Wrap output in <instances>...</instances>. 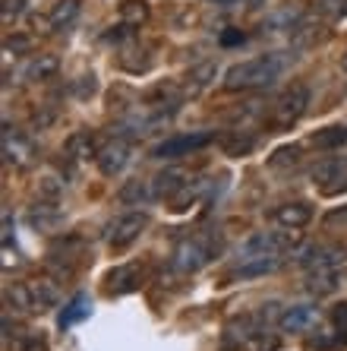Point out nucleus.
Listing matches in <instances>:
<instances>
[{
	"mask_svg": "<svg viewBox=\"0 0 347 351\" xmlns=\"http://www.w3.org/2000/svg\"><path fill=\"white\" fill-rule=\"evenodd\" d=\"M3 158L16 168H29L35 162V146L13 127H3Z\"/></svg>",
	"mask_w": 347,
	"mask_h": 351,
	"instance_id": "obj_9",
	"label": "nucleus"
},
{
	"mask_svg": "<svg viewBox=\"0 0 347 351\" xmlns=\"http://www.w3.org/2000/svg\"><path fill=\"white\" fill-rule=\"evenodd\" d=\"M211 143V133H183V136H170L164 143L155 146V158H180V156H193L199 149H205Z\"/></svg>",
	"mask_w": 347,
	"mask_h": 351,
	"instance_id": "obj_6",
	"label": "nucleus"
},
{
	"mask_svg": "<svg viewBox=\"0 0 347 351\" xmlns=\"http://www.w3.org/2000/svg\"><path fill=\"white\" fill-rule=\"evenodd\" d=\"M215 76H218V64H215V60H202V64H196L193 70L186 73L183 92L186 95H202V92L215 82Z\"/></svg>",
	"mask_w": 347,
	"mask_h": 351,
	"instance_id": "obj_14",
	"label": "nucleus"
},
{
	"mask_svg": "<svg viewBox=\"0 0 347 351\" xmlns=\"http://www.w3.org/2000/svg\"><path fill=\"white\" fill-rule=\"evenodd\" d=\"M218 254V241L211 234H193L186 237V241H180L177 250H174V269L180 272H196L202 269L205 263H211V256Z\"/></svg>",
	"mask_w": 347,
	"mask_h": 351,
	"instance_id": "obj_2",
	"label": "nucleus"
},
{
	"mask_svg": "<svg viewBox=\"0 0 347 351\" xmlns=\"http://www.w3.org/2000/svg\"><path fill=\"white\" fill-rule=\"evenodd\" d=\"M149 19V3L146 0H123L120 3V23L129 29H139V25Z\"/></svg>",
	"mask_w": 347,
	"mask_h": 351,
	"instance_id": "obj_24",
	"label": "nucleus"
},
{
	"mask_svg": "<svg viewBox=\"0 0 347 351\" xmlns=\"http://www.w3.org/2000/svg\"><path fill=\"white\" fill-rule=\"evenodd\" d=\"M60 221H64V213L57 209L54 199H38V203L29 209V225L38 231H54Z\"/></svg>",
	"mask_w": 347,
	"mask_h": 351,
	"instance_id": "obj_15",
	"label": "nucleus"
},
{
	"mask_svg": "<svg viewBox=\"0 0 347 351\" xmlns=\"http://www.w3.org/2000/svg\"><path fill=\"white\" fill-rule=\"evenodd\" d=\"M16 351H44V339L38 332H29L23 342L16 345Z\"/></svg>",
	"mask_w": 347,
	"mask_h": 351,
	"instance_id": "obj_30",
	"label": "nucleus"
},
{
	"mask_svg": "<svg viewBox=\"0 0 347 351\" xmlns=\"http://www.w3.org/2000/svg\"><path fill=\"white\" fill-rule=\"evenodd\" d=\"M316 319H319L316 307H309V304H297V307H287V311L278 317V326H281L284 332H307V329L316 326Z\"/></svg>",
	"mask_w": 347,
	"mask_h": 351,
	"instance_id": "obj_13",
	"label": "nucleus"
},
{
	"mask_svg": "<svg viewBox=\"0 0 347 351\" xmlns=\"http://www.w3.org/2000/svg\"><path fill=\"white\" fill-rule=\"evenodd\" d=\"M82 13V0H57L54 7H51V29L54 32H66V29H73L76 19Z\"/></svg>",
	"mask_w": 347,
	"mask_h": 351,
	"instance_id": "obj_16",
	"label": "nucleus"
},
{
	"mask_svg": "<svg viewBox=\"0 0 347 351\" xmlns=\"http://www.w3.org/2000/svg\"><path fill=\"white\" fill-rule=\"evenodd\" d=\"M92 92H95V76H79V82H76V98H89Z\"/></svg>",
	"mask_w": 347,
	"mask_h": 351,
	"instance_id": "obj_31",
	"label": "nucleus"
},
{
	"mask_svg": "<svg viewBox=\"0 0 347 351\" xmlns=\"http://www.w3.org/2000/svg\"><path fill=\"white\" fill-rule=\"evenodd\" d=\"M325 228H338L341 225V231L347 228V206H341V209H331V213H325Z\"/></svg>",
	"mask_w": 347,
	"mask_h": 351,
	"instance_id": "obj_28",
	"label": "nucleus"
},
{
	"mask_svg": "<svg viewBox=\"0 0 347 351\" xmlns=\"http://www.w3.org/2000/svg\"><path fill=\"white\" fill-rule=\"evenodd\" d=\"M57 70H60V60L54 54H35L25 66V80H51Z\"/></svg>",
	"mask_w": 347,
	"mask_h": 351,
	"instance_id": "obj_22",
	"label": "nucleus"
},
{
	"mask_svg": "<svg viewBox=\"0 0 347 351\" xmlns=\"http://www.w3.org/2000/svg\"><path fill=\"white\" fill-rule=\"evenodd\" d=\"M331 323H335V329L344 332V339H347V304L344 301L331 307Z\"/></svg>",
	"mask_w": 347,
	"mask_h": 351,
	"instance_id": "obj_29",
	"label": "nucleus"
},
{
	"mask_svg": "<svg viewBox=\"0 0 347 351\" xmlns=\"http://www.w3.org/2000/svg\"><path fill=\"white\" fill-rule=\"evenodd\" d=\"M274 225L278 228H307L313 221V206L303 203V199H294V203H281L272 213Z\"/></svg>",
	"mask_w": 347,
	"mask_h": 351,
	"instance_id": "obj_10",
	"label": "nucleus"
},
{
	"mask_svg": "<svg viewBox=\"0 0 347 351\" xmlns=\"http://www.w3.org/2000/svg\"><path fill=\"white\" fill-rule=\"evenodd\" d=\"M129 152H133V149H129L127 139H114V143L101 146L98 149V156H95L98 171L105 174V178H117V174L129 165Z\"/></svg>",
	"mask_w": 347,
	"mask_h": 351,
	"instance_id": "obj_8",
	"label": "nucleus"
},
{
	"mask_svg": "<svg viewBox=\"0 0 347 351\" xmlns=\"http://www.w3.org/2000/svg\"><path fill=\"white\" fill-rule=\"evenodd\" d=\"M278 266H281V256H240L234 276L237 278H259V276L274 272Z\"/></svg>",
	"mask_w": 347,
	"mask_h": 351,
	"instance_id": "obj_17",
	"label": "nucleus"
},
{
	"mask_svg": "<svg viewBox=\"0 0 347 351\" xmlns=\"http://www.w3.org/2000/svg\"><path fill=\"white\" fill-rule=\"evenodd\" d=\"M347 0H316V7L322 10V13H329V16H335V13H341L344 10Z\"/></svg>",
	"mask_w": 347,
	"mask_h": 351,
	"instance_id": "obj_33",
	"label": "nucleus"
},
{
	"mask_svg": "<svg viewBox=\"0 0 347 351\" xmlns=\"http://www.w3.org/2000/svg\"><path fill=\"white\" fill-rule=\"evenodd\" d=\"M66 156L73 158V162H89V158L98 156V149H95V143H92L89 133L79 130V133H73V136L66 139Z\"/></svg>",
	"mask_w": 347,
	"mask_h": 351,
	"instance_id": "obj_21",
	"label": "nucleus"
},
{
	"mask_svg": "<svg viewBox=\"0 0 347 351\" xmlns=\"http://www.w3.org/2000/svg\"><path fill=\"white\" fill-rule=\"evenodd\" d=\"M313 180L322 187V193H338L341 187H347V158L335 156V158H322L313 168Z\"/></svg>",
	"mask_w": 347,
	"mask_h": 351,
	"instance_id": "obj_7",
	"label": "nucleus"
},
{
	"mask_svg": "<svg viewBox=\"0 0 347 351\" xmlns=\"http://www.w3.org/2000/svg\"><path fill=\"white\" fill-rule=\"evenodd\" d=\"M105 282H107V291L111 294H129L142 285V269H139L136 263H123V266H114V269L107 272Z\"/></svg>",
	"mask_w": 347,
	"mask_h": 351,
	"instance_id": "obj_11",
	"label": "nucleus"
},
{
	"mask_svg": "<svg viewBox=\"0 0 347 351\" xmlns=\"http://www.w3.org/2000/svg\"><path fill=\"white\" fill-rule=\"evenodd\" d=\"M307 288L322 298V294H331L338 288V269L335 266H322V269H309V278H307Z\"/></svg>",
	"mask_w": 347,
	"mask_h": 351,
	"instance_id": "obj_20",
	"label": "nucleus"
},
{
	"mask_svg": "<svg viewBox=\"0 0 347 351\" xmlns=\"http://www.w3.org/2000/svg\"><path fill=\"white\" fill-rule=\"evenodd\" d=\"M29 288H32L35 298V311H51L60 301V288H57L54 278H35V282H29Z\"/></svg>",
	"mask_w": 347,
	"mask_h": 351,
	"instance_id": "obj_19",
	"label": "nucleus"
},
{
	"mask_svg": "<svg viewBox=\"0 0 347 351\" xmlns=\"http://www.w3.org/2000/svg\"><path fill=\"white\" fill-rule=\"evenodd\" d=\"M347 143V127L344 123H335V127H322L309 136V146L319 149V152H335Z\"/></svg>",
	"mask_w": 347,
	"mask_h": 351,
	"instance_id": "obj_18",
	"label": "nucleus"
},
{
	"mask_svg": "<svg viewBox=\"0 0 347 351\" xmlns=\"http://www.w3.org/2000/svg\"><path fill=\"white\" fill-rule=\"evenodd\" d=\"M7 304H13V307L23 311V313H32L35 311V298H32L29 282H16V285H10L7 288Z\"/></svg>",
	"mask_w": 347,
	"mask_h": 351,
	"instance_id": "obj_25",
	"label": "nucleus"
},
{
	"mask_svg": "<svg viewBox=\"0 0 347 351\" xmlns=\"http://www.w3.org/2000/svg\"><path fill=\"white\" fill-rule=\"evenodd\" d=\"M186 184H190V174H186L183 168H164L162 174L152 178V193L162 196V199H174Z\"/></svg>",
	"mask_w": 347,
	"mask_h": 351,
	"instance_id": "obj_12",
	"label": "nucleus"
},
{
	"mask_svg": "<svg viewBox=\"0 0 347 351\" xmlns=\"http://www.w3.org/2000/svg\"><path fill=\"white\" fill-rule=\"evenodd\" d=\"M300 152H303V149H300L297 143H291V146H281V149H274V152H272L268 165H272V168H294V165L300 162Z\"/></svg>",
	"mask_w": 347,
	"mask_h": 351,
	"instance_id": "obj_27",
	"label": "nucleus"
},
{
	"mask_svg": "<svg viewBox=\"0 0 347 351\" xmlns=\"http://www.w3.org/2000/svg\"><path fill=\"white\" fill-rule=\"evenodd\" d=\"M149 228V215L146 213H123L107 225V244L114 250H123L133 241H139V234Z\"/></svg>",
	"mask_w": 347,
	"mask_h": 351,
	"instance_id": "obj_5",
	"label": "nucleus"
},
{
	"mask_svg": "<svg viewBox=\"0 0 347 351\" xmlns=\"http://www.w3.org/2000/svg\"><path fill=\"white\" fill-rule=\"evenodd\" d=\"M300 244V228L259 231L243 244V256H281Z\"/></svg>",
	"mask_w": 347,
	"mask_h": 351,
	"instance_id": "obj_4",
	"label": "nucleus"
},
{
	"mask_svg": "<svg viewBox=\"0 0 347 351\" xmlns=\"http://www.w3.org/2000/svg\"><path fill=\"white\" fill-rule=\"evenodd\" d=\"M307 108H309V86L294 82L291 89H284L278 95V101L272 105V123L278 130H287V127H294L300 117L307 114Z\"/></svg>",
	"mask_w": 347,
	"mask_h": 351,
	"instance_id": "obj_3",
	"label": "nucleus"
},
{
	"mask_svg": "<svg viewBox=\"0 0 347 351\" xmlns=\"http://www.w3.org/2000/svg\"><path fill=\"white\" fill-rule=\"evenodd\" d=\"M237 41H243V32H240V29H234V32H224V35H221V45H237Z\"/></svg>",
	"mask_w": 347,
	"mask_h": 351,
	"instance_id": "obj_34",
	"label": "nucleus"
},
{
	"mask_svg": "<svg viewBox=\"0 0 347 351\" xmlns=\"http://www.w3.org/2000/svg\"><path fill=\"white\" fill-rule=\"evenodd\" d=\"M284 60L274 58V54H262V58L253 60H240L224 73V89L227 92H250V89H262V86H272L281 73Z\"/></svg>",
	"mask_w": 347,
	"mask_h": 351,
	"instance_id": "obj_1",
	"label": "nucleus"
},
{
	"mask_svg": "<svg viewBox=\"0 0 347 351\" xmlns=\"http://www.w3.org/2000/svg\"><path fill=\"white\" fill-rule=\"evenodd\" d=\"M23 13V0H3V23L16 19Z\"/></svg>",
	"mask_w": 347,
	"mask_h": 351,
	"instance_id": "obj_32",
	"label": "nucleus"
},
{
	"mask_svg": "<svg viewBox=\"0 0 347 351\" xmlns=\"http://www.w3.org/2000/svg\"><path fill=\"white\" fill-rule=\"evenodd\" d=\"M152 193V180H127L120 187V193H117V199L127 206H139V203H146Z\"/></svg>",
	"mask_w": 347,
	"mask_h": 351,
	"instance_id": "obj_23",
	"label": "nucleus"
},
{
	"mask_svg": "<svg viewBox=\"0 0 347 351\" xmlns=\"http://www.w3.org/2000/svg\"><path fill=\"white\" fill-rule=\"evenodd\" d=\"M89 298L86 294H76L73 301L66 304V311L60 313V329H66V326H73V323H79L82 317H89Z\"/></svg>",
	"mask_w": 347,
	"mask_h": 351,
	"instance_id": "obj_26",
	"label": "nucleus"
}]
</instances>
